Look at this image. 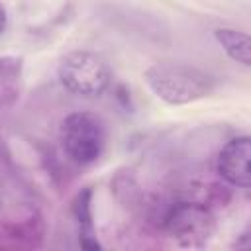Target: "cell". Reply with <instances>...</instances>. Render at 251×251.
Instances as JSON below:
<instances>
[{"label":"cell","instance_id":"1","mask_svg":"<svg viewBox=\"0 0 251 251\" xmlns=\"http://www.w3.org/2000/svg\"><path fill=\"white\" fill-rule=\"evenodd\" d=\"M143 80L147 88L169 106L192 104L210 96L218 86V78L212 73L196 65L173 61L149 65L143 71Z\"/></svg>","mask_w":251,"mask_h":251},{"label":"cell","instance_id":"2","mask_svg":"<svg viewBox=\"0 0 251 251\" xmlns=\"http://www.w3.org/2000/svg\"><path fill=\"white\" fill-rule=\"evenodd\" d=\"M106 124L94 112L76 110L63 118L59 126V143L67 159L78 167L96 163L106 149Z\"/></svg>","mask_w":251,"mask_h":251},{"label":"cell","instance_id":"3","mask_svg":"<svg viewBox=\"0 0 251 251\" xmlns=\"http://www.w3.org/2000/svg\"><path fill=\"white\" fill-rule=\"evenodd\" d=\"M57 76L71 94L82 98H98L112 82V71L106 59L88 49L65 53L59 61Z\"/></svg>","mask_w":251,"mask_h":251},{"label":"cell","instance_id":"4","mask_svg":"<svg viewBox=\"0 0 251 251\" xmlns=\"http://www.w3.org/2000/svg\"><path fill=\"white\" fill-rule=\"evenodd\" d=\"M163 224L171 237L182 245H200L212 229V216L194 202H180L167 212Z\"/></svg>","mask_w":251,"mask_h":251},{"label":"cell","instance_id":"5","mask_svg":"<svg viewBox=\"0 0 251 251\" xmlns=\"http://www.w3.org/2000/svg\"><path fill=\"white\" fill-rule=\"evenodd\" d=\"M249 159H251V139L249 135H237L224 143L216 157L218 175L235 188H249Z\"/></svg>","mask_w":251,"mask_h":251},{"label":"cell","instance_id":"6","mask_svg":"<svg viewBox=\"0 0 251 251\" xmlns=\"http://www.w3.org/2000/svg\"><path fill=\"white\" fill-rule=\"evenodd\" d=\"M214 39L222 47V51L241 67L251 65V41L245 31H239L235 27H216Z\"/></svg>","mask_w":251,"mask_h":251},{"label":"cell","instance_id":"7","mask_svg":"<svg viewBox=\"0 0 251 251\" xmlns=\"http://www.w3.org/2000/svg\"><path fill=\"white\" fill-rule=\"evenodd\" d=\"M6 27H8V10H6L4 2L0 0V35L6 31Z\"/></svg>","mask_w":251,"mask_h":251}]
</instances>
